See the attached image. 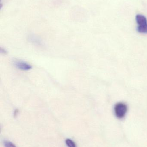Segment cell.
I'll return each instance as SVG.
<instances>
[{"instance_id": "1", "label": "cell", "mask_w": 147, "mask_h": 147, "mask_svg": "<svg viewBox=\"0 0 147 147\" xmlns=\"http://www.w3.org/2000/svg\"><path fill=\"white\" fill-rule=\"evenodd\" d=\"M136 21L138 24L137 31L140 33H147V20L144 16L138 14L136 16Z\"/></svg>"}, {"instance_id": "2", "label": "cell", "mask_w": 147, "mask_h": 147, "mask_svg": "<svg viewBox=\"0 0 147 147\" xmlns=\"http://www.w3.org/2000/svg\"><path fill=\"white\" fill-rule=\"evenodd\" d=\"M128 108L127 105L122 102L116 104L114 107V112L116 116L119 119L123 118L127 111Z\"/></svg>"}, {"instance_id": "3", "label": "cell", "mask_w": 147, "mask_h": 147, "mask_svg": "<svg viewBox=\"0 0 147 147\" xmlns=\"http://www.w3.org/2000/svg\"><path fill=\"white\" fill-rule=\"evenodd\" d=\"M14 65L16 68L22 71H27L32 69V67L30 65L22 61H15L14 62Z\"/></svg>"}, {"instance_id": "4", "label": "cell", "mask_w": 147, "mask_h": 147, "mask_svg": "<svg viewBox=\"0 0 147 147\" xmlns=\"http://www.w3.org/2000/svg\"><path fill=\"white\" fill-rule=\"evenodd\" d=\"M65 143L68 147H77L76 143L70 139H66L65 140Z\"/></svg>"}, {"instance_id": "5", "label": "cell", "mask_w": 147, "mask_h": 147, "mask_svg": "<svg viewBox=\"0 0 147 147\" xmlns=\"http://www.w3.org/2000/svg\"><path fill=\"white\" fill-rule=\"evenodd\" d=\"M3 145L5 147H16L14 143L9 141H4Z\"/></svg>"}, {"instance_id": "6", "label": "cell", "mask_w": 147, "mask_h": 147, "mask_svg": "<svg viewBox=\"0 0 147 147\" xmlns=\"http://www.w3.org/2000/svg\"><path fill=\"white\" fill-rule=\"evenodd\" d=\"M18 112H19V111L18 109H16L14 111V117H16L17 116V115H18Z\"/></svg>"}]
</instances>
